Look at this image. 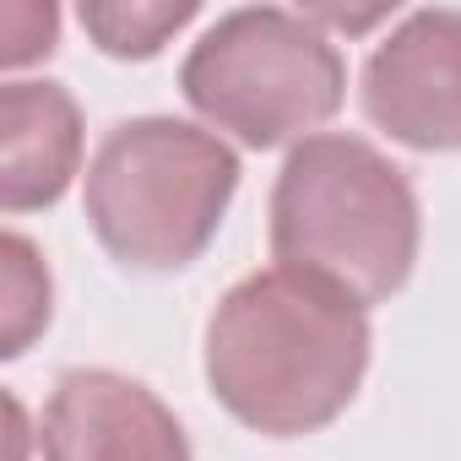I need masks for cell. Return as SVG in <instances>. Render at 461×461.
Listing matches in <instances>:
<instances>
[{"mask_svg":"<svg viewBox=\"0 0 461 461\" xmlns=\"http://www.w3.org/2000/svg\"><path fill=\"white\" fill-rule=\"evenodd\" d=\"M0 256H6V358H23L28 353V342L50 326V299H55V288H50V267L39 261V250H33V240H23V234H6L0 240Z\"/></svg>","mask_w":461,"mask_h":461,"instance_id":"cell-9","label":"cell"},{"mask_svg":"<svg viewBox=\"0 0 461 461\" xmlns=\"http://www.w3.org/2000/svg\"><path fill=\"white\" fill-rule=\"evenodd\" d=\"M423 212L412 179L364 136L321 131L288 152L272 185V256L353 304H385L418 267Z\"/></svg>","mask_w":461,"mask_h":461,"instance_id":"cell-2","label":"cell"},{"mask_svg":"<svg viewBox=\"0 0 461 461\" xmlns=\"http://www.w3.org/2000/svg\"><path fill=\"white\" fill-rule=\"evenodd\" d=\"M44 461H190L174 407L120 369H66L50 391Z\"/></svg>","mask_w":461,"mask_h":461,"instance_id":"cell-6","label":"cell"},{"mask_svg":"<svg viewBox=\"0 0 461 461\" xmlns=\"http://www.w3.org/2000/svg\"><path fill=\"white\" fill-rule=\"evenodd\" d=\"M0 33H6L0 60L17 71V66H28V60H39V55L55 50L60 12H55V6H6V12H0Z\"/></svg>","mask_w":461,"mask_h":461,"instance_id":"cell-10","label":"cell"},{"mask_svg":"<svg viewBox=\"0 0 461 461\" xmlns=\"http://www.w3.org/2000/svg\"><path fill=\"white\" fill-rule=\"evenodd\" d=\"M82 168V109L60 82L0 87V206H55Z\"/></svg>","mask_w":461,"mask_h":461,"instance_id":"cell-7","label":"cell"},{"mask_svg":"<svg viewBox=\"0 0 461 461\" xmlns=\"http://www.w3.org/2000/svg\"><path fill=\"white\" fill-rule=\"evenodd\" d=\"M179 93L212 131L272 152L321 136L348 98V60L304 12L240 6L190 44Z\"/></svg>","mask_w":461,"mask_h":461,"instance_id":"cell-4","label":"cell"},{"mask_svg":"<svg viewBox=\"0 0 461 461\" xmlns=\"http://www.w3.org/2000/svg\"><path fill=\"white\" fill-rule=\"evenodd\" d=\"M234 195L240 158L217 131L174 114H136L98 141L82 212L120 267L179 272L217 240Z\"/></svg>","mask_w":461,"mask_h":461,"instance_id":"cell-3","label":"cell"},{"mask_svg":"<svg viewBox=\"0 0 461 461\" xmlns=\"http://www.w3.org/2000/svg\"><path fill=\"white\" fill-rule=\"evenodd\" d=\"M195 0H87L77 12L87 39L114 60H152L185 23H195Z\"/></svg>","mask_w":461,"mask_h":461,"instance_id":"cell-8","label":"cell"},{"mask_svg":"<svg viewBox=\"0 0 461 461\" xmlns=\"http://www.w3.org/2000/svg\"><path fill=\"white\" fill-rule=\"evenodd\" d=\"M369 310L267 267L228 288L206 321V385L245 429L299 439L337 423L369 375Z\"/></svg>","mask_w":461,"mask_h":461,"instance_id":"cell-1","label":"cell"},{"mask_svg":"<svg viewBox=\"0 0 461 461\" xmlns=\"http://www.w3.org/2000/svg\"><path fill=\"white\" fill-rule=\"evenodd\" d=\"M358 98L375 131L412 152H461V12H407L364 60Z\"/></svg>","mask_w":461,"mask_h":461,"instance_id":"cell-5","label":"cell"}]
</instances>
